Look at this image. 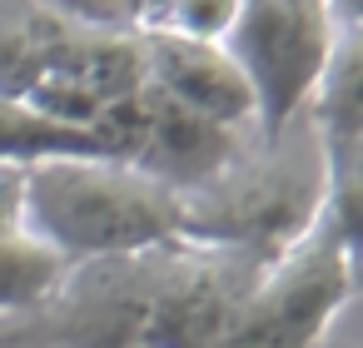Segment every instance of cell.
<instances>
[{"mask_svg":"<svg viewBox=\"0 0 363 348\" xmlns=\"http://www.w3.org/2000/svg\"><path fill=\"white\" fill-rule=\"evenodd\" d=\"M35 6H45L65 26L90 30V35H130V30H140L135 0H35Z\"/></svg>","mask_w":363,"mask_h":348,"instance_id":"obj_13","label":"cell"},{"mask_svg":"<svg viewBox=\"0 0 363 348\" xmlns=\"http://www.w3.org/2000/svg\"><path fill=\"white\" fill-rule=\"evenodd\" d=\"M254 135V130H249ZM239 130H224V125H209L204 115L174 105L169 95H160L150 80L125 100V110L115 115L110 125V145H115V159L145 169L150 179L169 184L174 194H189L199 189L209 174H219L229 164V155L249 140Z\"/></svg>","mask_w":363,"mask_h":348,"instance_id":"obj_6","label":"cell"},{"mask_svg":"<svg viewBox=\"0 0 363 348\" xmlns=\"http://www.w3.org/2000/svg\"><path fill=\"white\" fill-rule=\"evenodd\" d=\"M358 16H343L333 0H244L224 50L234 55L249 95L254 130H284L323 80V65L338 45V30Z\"/></svg>","mask_w":363,"mask_h":348,"instance_id":"obj_5","label":"cell"},{"mask_svg":"<svg viewBox=\"0 0 363 348\" xmlns=\"http://www.w3.org/2000/svg\"><path fill=\"white\" fill-rule=\"evenodd\" d=\"M164 6H169V0H135V11H140V30H150V26L164 16Z\"/></svg>","mask_w":363,"mask_h":348,"instance_id":"obj_15","label":"cell"},{"mask_svg":"<svg viewBox=\"0 0 363 348\" xmlns=\"http://www.w3.org/2000/svg\"><path fill=\"white\" fill-rule=\"evenodd\" d=\"M363 35L358 21L338 30V45L323 65V80L313 85L303 115L318 135L323 164H328V214L358 239V169H363Z\"/></svg>","mask_w":363,"mask_h":348,"instance_id":"obj_7","label":"cell"},{"mask_svg":"<svg viewBox=\"0 0 363 348\" xmlns=\"http://www.w3.org/2000/svg\"><path fill=\"white\" fill-rule=\"evenodd\" d=\"M140 60H145V80L174 105L239 135L254 130V95L224 45L184 40L169 30H140Z\"/></svg>","mask_w":363,"mask_h":348,"instance_id":"obj_8","label":"cell"},{"mask_svg":"<svg viewBox=\"0 0 363 348\" xmlns=\"http://www.w3.org/2000/svg\"><path fill=\"white\" fill-rule=\"evenodd\" d=\"M358 239L323 209L308 234L259 264L254 284L199 348H323L353 298Z\"/></svg>","mask_w":363,"mask_h":348,"instance_id":"obj_4","label":"cell"},{"mask_svg":"<svg viewBox=\"0 0 363 348\" xmlns=\"http://www.w3.org/2000/svg\"><path fill=\"white\" fill-rule=\"evenodd\" d=\"M21 199V169H0V209Z\"/></svg>","mask_w":363,"mask_h":348,"instance_id":"obj_14","label":"cell"},{"mask_svg":"<svg viewBox=\"0 0 363 348\" xmlns=\"http://www.w3.org/2000/svg\"><path fill=\"white\" fill-rule=\"evenodd\" d=\"M259 259L189 239L70 264L45 303L0 318V348H199Z\"/></svg>","mask_w":363,"mask_h":348,"instance_id":"obj_1","label":"cell"},{"mask_svg":"<svg viewBox=\"0 0 363 348\" xmlns=\"http://www.w3.org/2000/svg\"><path fill=\"white\" fill-rule=\"evenodd\" d=\"M60 155H110V150L105 140L50 120L26 100L0 95V169H26L40 159H60Z\"/></svg>","mask_w":363,"mask_h":348,"instance_id":"obj_11","label":"cell"},{"mask_svg":"<svg viewBox=\"0 0 363 348\" xmlns=\"http://www.w3.org/2000/svg\"><path fill=\"white\" fill-rule=\"evenodd\" d=\"M328 209V164L308 115L249 135L219 174L179 194V239L269 264Z\"/></svg>","mask_w":363,"mask_h":348,"instance_id":"obj_2","label":"cell"},{"mask_svg":"<svg viewBox=\"0 0 363 348\" xmlns=\"http://www.w3.org/2000/svg\"><path fill=\"white\" fill-rule=\"evenodd\" d=\"M65 269L70 264L26 229L21 199L0 209V318H21L35 303H45L65 279Z\"/></svg>","mask_w":363,"mask_h":348,"instance_id":"obj_10","label":"cell"},{"mask_svg":"<svg viewBox=\"0 0 363 348\" xmlns=\"http://www.w3.org/2000/svg\"><path fill=\"white\" fill-rule=\"evenodd\" d=\"M85 40H90V30L65 26L35 0H0V95L26 100Z\"/></svg>","mask_w":363,"mask_h":348,"instance_id":"obj_9","label":"cell"},{"mask_svg":"<svg viewBox=\"0 0 363 348\" xmlns=\"http://www.w3.org/2000/svg\"><path fill=\"white\" fill-rule=\"evenodd\" d=\"M239 11H244V0H169L164 16L150 30H169V35H184V40L224 45V35L234 30Z\"/></svg>","mask_w":363,"mask_h":348,"instance_id":"obj_12","label":"cell"},{"mask_svg":"<svg viewBox=\"0 0 363 348\" xmlns=\"http://www.w3.org/2000/svg\"><path fill=\"white\" fill-rule=\"evenodd\" d=\"M21 219L65 264L179 239V194L115 155H60L21 169Z\"/></svg>","mask_w":363,"mask_h":348,"instance_id":"obj_3","label":"cell"}]
</instances>
